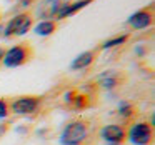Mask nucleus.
I'll list each match as a JSON object with an SVG mask.
<instances>
[{
	"label": "nucleus",
	"instance_id": "1",
	"mask_svg": "<svg viewBox=\"0 0 155 145\" xmlns=\"http://www.w3.org/2000/svg\"><path fill=\"white\" fill-rule=\"evenodd\" d=\"M88 138V125L84 120H72L62 128L60 145H84Z\"/></svg>",
	"mask_w": 155,
	"mask_h": 145
},
{
	"label": "nucleus",
	"instance_id": "2",
	"mask_svg": "<svg viewBox=\"0 0 155 145\" xmlns=\"http://www.w3.org/2000/svg\"><path fill=\"white\" fill-rule=\"evenodd\" d=\"M34 27V17L28 12H22V14L12 17L7 22L4 28V37L10 38V37H22L25 35L28 30H32Z\"/></svg>",
	"mask_w": 155,
	"mask_h": 145
},
{
	"label": "nucleus",
	"instance_id": "3",
	"mask_svg": "<svg viewBox=\"0 0 155 145\" xmlns=\"http://www.w3.org/2000/svg\"><path fill=\"white\" fill-rule=\"evenodd\" d=\"M127 140L132 145H152L153 142V124L135 122L127 130Z\"/></svg>",
	"mask_w": 155,
	"mask_h": 145
},
{
	"label": "nucleus",
	"instance_id": "4",
	"mask_svg": "<svg viewBox=\"0 0 155 145\" xmlns=\"http://www.w3.org/2000/svg\"><path fill=\"white\" fill-rule=\"evenodd\" d=\"M42 105V97L38 95H24L10 104V112L20 117H28V115H35Z\"/></svg>",
	"mask_w": 155,
	"mask_h": 145
},
{
	"label": "nucleus",
	"instance_id": "5",
	"mask_svg": "<svg viewBox=\"0 0 155 145\" xmlns=\"http://www.w3.org/2000/svg\"><path fill=\"white\" fill-rule=\"evenodd\" d=\"M32 54H34V52H32L30 45H25V44L24 45H14V47H10L8 50H5L2 64L7 68H17V67H20V65L27 64L32 58Z\"/></svg>",
	"mask_w": 155,
	"mask_h": 145
},
{
	"label": "nucleus",
	"instance_id": "6",
	"mask_svg": "<svg viewBox=\"0 0 155 145\" xmlns=\"http://www.w3.org/2000/svg\"><path fill=\"white\" fill-rule=\"evenodd\" d=\"M100 138L107 143H124L127 140V128L120 124H108L100 128Z\"/></svg>",
	"mask_w": 155,
	"mask_h": 145
},
{
	"label": "nucleus",
	"instance_id": "7",
	"mask_svg": "<svg viewBox=\"0 0 155 145\" xmlns=\"http://www.w3.org/2000/svg\"><path fill=\"white\" fill-rule=\"evenodd\" d=\"M153 22V14H152L150 8H142V10H137L135 14H132L130 17L127 18V25L134 30H145L148 28Z\"/></svg>",
	"mask_w": 155,
	"mask_h": 145
},
{
	"label": "nucleus",
	"instance_id": "8",
	"mask_svg": "<svg viewBox=\"0 0 155 145\" xmlns=\"http://www.w3.org/2000/svg\"><path fill=\"white\" fill-rule=\"evenodd\" d=\"M72 0H44L40 4V8H38V14L42 15V20H54L57 12L64 7L65 4H68Z\"/></svg>",
	"mask_w": 155,
	"mask_h": 145
},
{
	"label": "nucleus",
	"instance_id": "9",
	"mask_svg": "<svg viewBox=\"0 0 155 145\" xmlns=\"http://www.w3.org/2000/svg\"><path fill=\"white\" fill-rule=\"evenodd\" d=\"M122 82V77L118 72L115 70H107L104 72V74H100L97 77V84L100 88H104V90H114L115 87H118Z\"/></svg>",
	"mask_w": 155,
	"mask_h": 145
},
{
	"label": "nucleus",
	"instance_id": "10",
	"mask_svg": "<svg viewBox=\"0 0 155 145\" xmlns=\"http://www.w3.org/2000/svg\"><path fill=\"white\" fill-rule=\"evenodd\" d=\"M88 4H90V2H84V0H75V2H68V4H65L64 7H62L60 10L57 12V15H55V22L72 17V15H75L77 12H80L82 8H85Z\"/></svg>",
	"mask_w": 155,
	"mask_h": 145
},
{
	"label": "nucleus",
	"instance_id": "11",
	"mask_svg": "<svg viewBox=\"0 0 155 145\" xmlns=\"http://www.w3.org/2000/svg\"><path fill=\"white\" fill-rule=\"evenodd\" d=\"M95 60V52L94 50H87V52H82V54H78L77 57L72 60L70 64V68L74 72H78V70H85V68H88L92 64H94Z\"/></svg>",
	"mask_w": 155,
	"mask_h": 145
},
{
	"label": "nucleus",
	"instance_id": "12",
	"mask_svg": "<svg viewBox=\"0 0 155 145\" xmlns=\"http://www.w3.org/2000/svg\"><path fill=\"white\" fill-rule=\"evenodd\" d=\"M57 30V22L55 20H40L37 25L34 27V32L38 37H50L52 34H55Z\"/></svg>",
	"mask_w": 155,
	"mask_h": 145
},
{
	"label": "nucleus",
	"instance_id": "13",
	"mask_svg": "<svg viewBox=\"0 0 155 145\" xmlns=\"http://www.w3.org/2000/svg\"><path fill=\"white\" fill-rule=\"evenodd\" d=\"M130 38L128 34H122V35H115V37L108 38V40H104L100 44V50H110V48H115V47H120V45L127 44V40Z\"/></svg>",
	"mask_w": 155,
	"mask_h": 145
},
{
	"label": "nucleus",
	"instance_id": "14",
	"mask_svg": "<svg viewBox=\"0 0 155 145\" xmlns=\"http://www.w3.org/2000/svg\"><path fill=\"white\" fill-rule=\"evenodd\" d=\"M118 115H120L122 118H125V120H130L135 115V107L130 102H125V100L120 102V104H118Z\"/></svg>",
	"mask_w": 155,
	"mask_h": 145
},
{
	"label": "nucleus",
	"instance_id": "15",
	"mask_svg": "<svg viewBox=\"0 0 155 145\" xmlns=\"http://www.w3.org/2000/svg\"><path fill=\"white\" fill-rule=\"evenodd\" d=\"M10 115V104L5 98H0V118H7Z\"/></svg>",
	"mask_w": 155,
	"mask_h": 145
},
{
	"label": "nucleus",
	"instance_id": "16",
	"mask_svg": "<svg viewBox=\"0 0 155 145\" xmlns=\"http://www.w3.org/2000/svg\"><path fill=\"white\" fill-rule=\"evenodd\" d=\"M34 2L35 0H18V5H20L22 8H27V7H30Z\"/></svg>",
	"mask_w": 155,
	"mask_h": 145
},
{
	"label": "nucleus",
	"instance_id": "17",
	"mask_svg": "<svg viewBox=\"0 0 155 145\" xmlns=\"http://www.w3.org/2000/svg\"><path fill=\"white\" fill-rule=\"evenodd\" d=\"M4 54H5V48H2V47H0V62L4 60Z\"/></svg>",
	"mask_w": 155,
	"mask_h": 145
},
{
	"label": "nucleus",
	"instance_id": "18",
	"mask_svg": "<svg viewBox=\"0 0 155 145\" xmlns=\"http://www.w3.org/2000/svg\"><path fill=\"white\" fill-rule=\"evenodd\" d=\"M108 145H124V143H108Z\"/></svg>",
	"mask_w": 155,
	"mask_h": 145
},
{
	"label": "nucleus",
	"instance_id": "19",
	"mask_svg": "<svg viewBox=\"0 0 155 145\" xmlns=\"http://www.w3.org/2000/svg\"><path fill=\"white\" fill-rule=\"evenodd\" d=\"M84 2H92V0H84Z\"/></svg>",
	"mask_w": 155,
	"mask_h": 145
}]
</instances>
